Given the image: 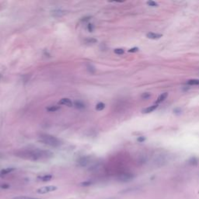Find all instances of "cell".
Instances as JSON below:
<instances>
[{"label": "cell", "mask_w": 199, "mask_h": 199, "mask_svg": "<svg viewBox=\"0 0 199 199\" xmlns=\"http://www.w3.org/2000/svg\"><path fill=\"white\" fill-rule=\"evenodd\" d=\"M198 159H196V158H192V159H190L189 161H188V163H189L190 165H194V166H195V165L198 164Z\"/></svg>", "instance_id": "cell-18"}, {"label": "cell", "mask_w": 199, "mask_h": 199, "mask_svg": "<svg viewBox=\"0 0 199 199\" xmlns=\"http://www.w3.org/2000/svg\"><path fill=\"white\" fill-rule=\"evenodd\" d=\"M13 199H41V198H31V197H28V196H19V197L13 198Z\"/></svg>", "instance_id": "cell-20"}, {"label": "cell", "mask_w": 199, "mask_h": 199, "mask_svg": "<svg viewBox=\"0 0 199 199\" xmlns=\"http://www.w3.org/2000/svg\"><path fill=\"white\" fill-rule=\"evenodd\" d=\"M104 108H105V104L103 103H102V102L98 103L96 106V109L97 110V111H103Z\"/></svg>", "instance_id": "cell-16"}, {"label": "cell", "mask_w": 199, "mask_h": 199, "mask_svg": "<svg viewBox=\"0 0 199 199\" xmlns=\"http://www.w3.org/2000/svg\"><path fill=\"white\" fill-rule=\"evenodd\" d=\"M134 178V175L131 173H122L119 174L117 179L120 182H128L132 180Z\"/></svg>", "instance_id": "cell-4"}, {"label": "cell", "mask_w": 199, "mask_h": 199, "mask_svg": "<svg viewBox=\"0 0 199 199\" xmlns=\"http://www.w3.org/2000/svg\"><path fill=\"white\" fill-rule=\"evenodd\" d=\"M114 52L116 55H123V54L124 53V50L122 49V48H116V49L114 50Z\"/></svg>", "instance_id": "cell-19"}, {"label": "cell", "mask_w": 199, "mask_h": 199, "mask_svg": "<svg viewBox=\"0 0 199 199\" xmlns=\"http://www.w3.org/2000/svg\"><path fill=\"white\" fill-rule=\"evenodd\" d=\"M10 188V184H6V183H3V184H0V188L1 189H3V190H6V189H9V188Z\"/></svg>", "instance_id": "cell-23"}, {"label": "cell", "mask_w": 199, "mask_h": 199, "mask_svg": "<svg viewBox=\"0 0 199 199\" xmlns=\"http://www.w3.org/2000/svg\"><path fill=\"white\" fill-rule=\"evenodd\" d=\"M90 18H91V16H85V17H83L82 19H81V21L82 22L88 21V20H90Z\"/></svg>", "instance_id": "cell-30"}, {"label": "cell", "mask_w": 199, "mask_h": 199, "mask_svg": "<svg viewBox=\"0 0 199 199\" xmlns=\"http://www.w3.org/2000/svg\"><path fill=\"white\" fill-rule=\"evenodd\" d=\"M157 107H158V104H154V105H152V106H149V107H146V108H145V109L142 110V113L144 114H149V113H151V112H153V111H155L156 109H157Z\"/></svg>", "instance_id": "cell-9"}, {"label": "cell", "mask_w": 199, "mask_h": 199, "mask_svg": "<svg viewBox=\"0 0 199 199\" xmlns=\"http://www.w3.org/2000/svg\"><path fill=\"white\" fill-rule=\"evenodd\" d=\"M86 42L87 43V44H94V43L97 42V39H94V38H90V39L89 38V39H86Z\"/></svg>", "instance_id": "cell-24"}, {"label": "cell", "mask_w": 199, "mask_h": 199, "mask_svg": "<svg viewBox=\"0 0 199 199\" xmlns=\"http://www.w3.org/2000/svg\"><path fill=\"white\" fill-rule=\"evenodd\" d=\"M58 189V188L56 186L54 185H48V186H45V187H42V188H39L37 189V194H40V195H43V194H48L50 193V192H53L55 191Z\"/></svg>", "instance_id": "cell-3"}, {"label": "cell", "mask_w": 199, "mask_h": 199, "mask_svg": "<svg viewBox=\"0 0 199 199\" xmlns=\"http://www.w3.org/2000/svg\"><path fill=\"white\" fill-rule=\"evenodd\" d=\"M15 171V168H6L4 169V170H2V171H1V176H5V175H7V174H10V173H12L13 171Z\"/></svg>", "instance_id": "cell-14"}, {"label": "cell", "mask_w": 199, "mask_h": 199, "mask_svg": "<svg viewBox=\"0 0 199 199\" xmlns=\"http://www.w3.org/2000/svg\"><path fill=\"white\" fill-rule=\"evenodd\" d=\"M187 84L189 86H198L199 85V79H192L187 81Z\"/></svg>", "instance_id": "cell-13"}, {"label": "cell", "mask_w": 199, "mask_h": 199, "mask_svg": "<svg viewBox=\"0 0 199 199\" xmlns=\"http://www.w3.org/2000/svg\"><path fill=\"white\" fill-rule=\"evenodd\" d=\"M149 39H152V40H157V39H159L160 37H163V34H156V33H153V32H149L146 34Z\"/></svg>", "instance_id": "cell-8"}, {"label": "cell", "mask_w": 199, "mask_h": 199, "mask_svg": "<svg viewBox=\"0 0 199 199\" xmlns=\"http://www.w3.org/2000/svg\"><path fill=\"white\" fill-rule=\"evenodd\" d=\"M1 76H2V75L0 74V79H1Z\"/></svg>", "instance_id": "cell-32"}, {"label": "cell", "mask_w": 199, "mask_h": 199, "mask_svg": "<svg viewBox=\"0 0 199 199\" xmlns=\"http://www.w3.org/2000/svg\"><path fill=\"white\" fill-rule=\"evenodd\" d=\"M78 166L81 167H85L90 163V157L88 156H82L78 159L77 161Z\"/></svg>", "instance_id": "cell-5"}, {"label": "cell", "mask_w": 199, "mask_h": 199, "mask_svg": "<svg viewBox=\"0 0 199 199\" xmlns=\"http://www.w3.org/2000/svg\"><path fill=\"white\" fill-rule=\"evenodd\" d=\"M46 109L49 112H55V111L60 109V107H58V106H50V107H47Z\"/></svg>", "instance_id": "cell-15"}, {"label": "cell", "mask_w": 199, "mask_h": 199, "mask_svg": "<svg viewBox=\"0 0 199 199\" xmlns=\"http://www.w3.org/2000/svg\"><path fill=\"white\" fill-rule=\"evenodd\" d=\"M53 178V176L51 175V174H46V175H44V176H40L38 177V179L40 180L43 182H48L49 180H51Z\"/></svg>", "instance_id": "cell-12"}, {"label": "cell", "mask_w": 199, "mask_h": 199, "mask_svg": "<svg viewBox=\"0 0 199 199\" xmlns=\"http://www.w3.org/2000/svg\"><path fill=\"white\" fill-rule=\"evenodd\" d=\"M137 141H138V142H140V143H142V142L146 141V137H145V136H139V137H138V138H137Z\"/></svg>", "instance_id": "cell-26"}, {"label": "cell", "mask_w": 199, "mask_h": 199, "mask_svg": "<svg viewBox=\"0 0 199 199\" xmlns=\"http://www.w3.org/2000/svg\"><path fill=\"white\" fill-rule=\"evenodd\" d=\"M73 105L77 109H84L85 107H86V104L82 101H81V100H76L73 103Z\"/></svg>", "instance_id": "cell-10"}, {"label": "cell", "mask_w": 199, "mask_h": 199, "mask_svg": "<svg viewBox=\"0 0 199 199\" xmlns=\"http://www.w3.org/2000/svg\"><path fill=\"white\" fill-rule=\"evenodd\" d=\"M138 48H137V47H135V48H130V49L128 50V52H131V53H135V52H138Z\"/></svg>", "instance_id": "cell-27"}, {"label": "cell", "mask_w": 199, "mask_h": 199, "mask_svg": "<svg viewBox=\"0 0 199 199\" xmlns=\"http://www.w3.org/2000/svg\"><path fill=\"white\" fill-rule=\"evenodd\" d=\"M39 138H40V142H42L43 143L46 144L51 147H58L61 145V141L52 135L43 133L39 135Z\"/></svg>", "instance_id": "cell-2"}, {"label": "cell", "mask_w": 199, "mask_h": 199, "mask_svg": "<svg viewBox=\"0 0 199 199\" xmlns=\"http://www.w3.org/2000/svg\"><path fill=\"white\" fill-rule=\"evenodd\" d=\"M87 69H88V71L91 73H95V71H96V69H95V67H94L92 64H87Z\"/></svg>", "instance_id": "cell-17"}, {"label": "cell", "mask_w": 199, "mask_h": 199, "mask_svg": "<svg viewBox=\"0 0 199 199\" xmlns=\"http://www.w3.org/2000/svg\"><path fill=\"white\" fill-rule=\"evenodd\" d=\"M151 97V94H149V93H144L142 95V98L144 100H147L148 98H149Z\"/></svg>", "instance_id": "cell-25"}, {"label": "cell", "mask_w": 199, "mask_h": 199, "mask_svg": "<svg viewBox=\"0 0 199 199\" xmlns=\"http://www.w3.org/2000/svg\"><path fill=\"white\" fill-rule=\"evenodd\" d=\"M16 156L25 159L32 161H37L40 159H50L54 156L53 153L49 150L35 149L31 150H24L16 153Z\"/></svg>", "instance_id": "cell-1"}, {"label": "cell", "mask_w": 199, "mask_h": 199, "mask_svg": "<svg viewBox=\"0 0 199 199\" xmlns=\"http://www.w3.org/2000/svg\"><path fill=\"white\" fill-rule=\"evenodd\" d=\"M92 182L90 181V180H88V181H84V182H82V183H80V184L79 185L80 186H82V187H89V186L92 185Z\"/></svg>", "instance_id": "cell-21"}, {"label": "cell", "mask_w": 199, "mask_h": 199, "mask_svg": "<svg viewBox=\"0 0 199 199\" xmlns=\"http://www.w3.org/2000/svg\"><path fill=\"white\" fill-rule=\"evenodd\" d=\"M58 104L60 105H64V106H67V107H71L73 106V103L71 100L69 99V98H62L59 100L58 102Z\"/></svg>", "instance_id": "cell-6"}, {"label": "cell", "mask_w": 199, "mask_h": 199, "mask_svg": "<svg viewBox=\"0 0 199 199\" xmlns=\"http://www.w3.org/2000/svg\"><path fill=\"white\" fill-rule=\"evenodd\" d=\"M107 199H115V198H107Z\"/></svg>", "instance_id": "cell-31"}, {"label": "cell", "mask_w": 199, "mask_h": 199, "mask_svg": "<svg viewBox=\"0 0 199 199\" xmlns=\"http://www.w3.org/2000/svg\"><path fill=\"white\" fill-rule=\"evenodd\" d=\"M146 3H147L148 6H152V7H156V6H158V4H157V2H154V1H148Z\"/></svg>", "instance_id": "cell-22"}, {"label": "cell", "mask_w": 199, "mask_h": 199, "mask_svg": "<svg viewBox=\"0 0 199 199\" xmlns=\"http://www.w3.org/2000/svg\"><path fill=\"white\" fill-rule=\"evenodd\" d=\"M167 97H168V94H167V93H163V94H160L159 97L157 98L156 101V104H158V103H161V102L164 101L165 100L167 99Z\"/></svg>", "instance_id": "cell-11"}, {"label": "cell", "mask_w": 199, "mask_h": 199, "mask_svg": "<svg viewBox=\"0 0 199 199\" xmlns=\"http://www.w3.org/2000/svg\"><path fill=\"white\" fill-rule=\"evenodd\" d=\"M174 114H180L181 113V109L180 108H176V109L174 110Z\"/></svg>", "instance_id": "cell-29"}, {"label": "cell", "mask_w": 199, "mask_h": 199, "mask_svg": "<svg viewBox=\"0 0 199 199\" xmlns=\"http://www.w3.org/2000/svg\"><path fill=\"white\" fill-rule=\"evenodd\" d=\"M65 13H66L65 11L62 10H54L51 12L52 16H55V17H61V16L65 15Z\"/></svg>", "instance_id": "cell-7"}, {"label": "cell", "mask_w": 199, "mask_h": 199, "mask_svg": "<svg viewBox=\"0 0 199 199\" xmlns=\"http://www.w3.org/2000/svg\"><path fill=\"white\" fill-rule=\"evenodd\" d=\"M94 25L91 24V23H90V24H88V31H90V32H93L94 31Z\"/></svg>", "instance_id": "cell-28"}]
</instances>
